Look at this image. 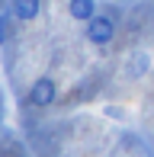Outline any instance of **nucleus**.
I'll return each mask as SVG.
<instances>
[{
  "label": "nucleus",
  "instance_id": "nucleus-1",
  "mask_svg": "<svg viewBox=\"0 0 154 157\" xmlns=\"http://www.w3.org/2000/svg\"><path fill=\"white\" fill-rule=\"evenodd\" d=\"M116 35V23L109 16H100L96 13L93 19H87V42H93V45H109Z\"/></svg>",
  "mask_w": 154,
  "mask_h": 157
},
{
  "label": "nucleus",
  "instance_id": "nucleus-2",
  "mask_svg": "<svg viewBox=\"0 0 154 157\" xmlns=\"http://www.w3.org/2000/svg\"><path fill=\"white\" fill-rule=\"evenodd\" d=\"M55 99H58V87H55L52 77H39V80L29 87V103H32V106H39V109L52 106Z\"/></svg>",
  "mask_w": 154,
  "mask_h": 157
},
{
  "label": "nucleus",
  "instance_id": "nucleus-3",
  "mask_svg": "<svg viewBox=\"0 0 154 157\" xmlns=\"http://www.w3.org/2000/svg\"><path fill=\"white\" fill-rule=\"evenodd\" d=\"M39 10H42L39 0H10V16L23 19V23H26V19H36Z\"/></svg>",
  "mask_w": 154,
  "mask_h": 157
},
{
  "label": "nucleus",
  "instance_id": "nucleus-4",
  "mask_svg": "<svg viewBox=\"0 0 154 157\" xmlns=\"http://www.w3.org/2000/svg\"><path fill=\"white\" fill-rule=\"evenodd\" d=\"M67 10H71L74 19L87 23V19L96 16V0H67Z\"/></svg>",
  "mask_w": 154,
  "mask_h": 157
},
{
  "label": "nucleus",
  "instance_id": "nucleus-5",
  "mask_svg": "<svg viewBox=\"0 0 154 157\" xmlns=\"http://www.w3.org/2000/svg\"><path fill=\"white\" fill-rule=\"evenodd\" d=\"M148 64H151V58L144 52H138V55H132V61H129V71H125V74L132 77V80H138V77L144 74V71H148Z\"/></svg>",
  "mask_w": 154,
  "mask_h": 157
},
{
  "label": "nucleus",
  "instance_id": "nucleus-6",
  "mask_svg": "<svg viewBox=\"0 0 154 157\" xmlns=\"http://www.w3.org/2000/svg\"><path fill=\"white\" fill-rule=\"evenodd\" d=\"M10 39V13H3L0 10V45Z\"/></svg>",
  "mask_w": 154,
  "mask_h": 157
}]
</instances>
